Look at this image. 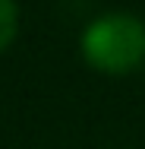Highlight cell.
Returning a JSON list of instances; mask_svg holds the SVG:
<instances>
[{"instance_id":"7a4b0ae2","label":"cell","mask_w":145,"mask_h":149,"mask_svg":"<svg viewBox=\"0 0 145 149\" xmlns=\"http://www.w3.org/2000/svg\"><path fill=\"white\" fill-rule=\"evenodd\" d=\"M19 29V6L16 0H0V51L13 45Z\"/></svg>"},{"instance_id":"6da1fadb","label":"cell","mask_w":145,"mask_h":149,"mask_svg":"<svg viewBox=\"0 0 145 149\" xmlns=\"http://www.w3.org/2000/svg\"><path fill=\"white\" fill-rule=\"evenodd\" d=\"M82 54L101 73H129L145 60V26L129 13H107L85 29Z\"/></svg>"}]
</instances>
